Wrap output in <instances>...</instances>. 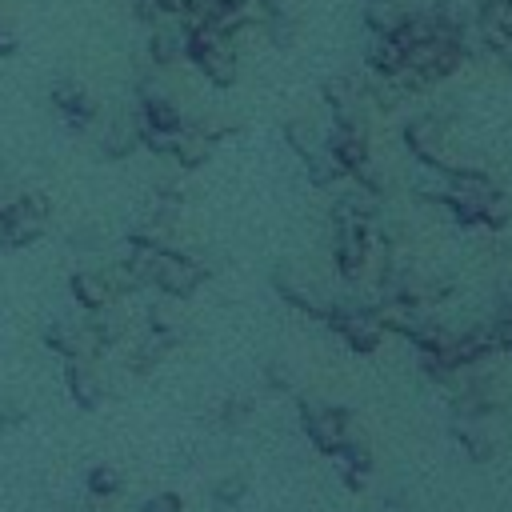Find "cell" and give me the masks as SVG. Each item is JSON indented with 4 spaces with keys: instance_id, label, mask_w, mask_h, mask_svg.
<instances>
[{
    "instance_id": "1",
    "label": "cell",
    "mask_w": 512,
    "mask_h": 512,
    "mask_svg": "<svg viewBox=\"0 0 512 512\" xmlns=\"http://www.w3.org/2000/svg\"><path fill=\"white\" fill-rule=\"evenodd\" d=\"M144 128L156 132H180V112L168 96H144Z\"/></svg>"
},
{
    "instance_id": "2",
    "label": "cell",
    "mask_w": 512,
    "mask_h": 512,
    "mask_svg": "<svg viewBox=\"0 0 512 512\" xmlns=\"http://www.w3.org/2000/svg\"><path fill=\"white\" fill-rule=\"evenodd\" d=\"M52 104H56L60 112H68L72 120H88V116L96 112V104L88 100V92L76 88V84H56V88H52Z\"/></svg>"
},
{
    "instance_id": "3",
    "label": "cell",
    "mask_w": 512,
    "mask_h": 512,
    "mask_svg": "<svg viewBox=\"0 0 512 512\" xmlns=\"http://www.w3.org/2000/svg\"><path fill=\"white\" fill-rule=\"evenodd\" d=\"M368 64H372L376 72H384V76H396V72L404 68V48H400L392 36H376V40H372V52H368Z\"/></svg>"
},
{
    "instance_id": "4",
    "label": "cell",
    "mask_w": 512,
    "mask_h": 512,
    "mask_svg": "<svg viewBox=\"0 0 512 512\" xmlns=\"http://www.w3.org/2000/svg\"><path fill=\"white\" fill-rule=\"evenodd\" d=\"M336 252H340V268H344V272H356V268H360V260H364V236H360L356 220L340 228V244H336Z\"/></svg>"
},
{
    "instance_id": "5",
    "label": "cell",
    "mask_w": 512,
    "mask_h": 512,
    "mask_svg": "<svg viewBox=\"0 0 512 512\" xmlns=\"http://www.w3.org/2000/svg\"><path fill=\"white\" fill-rule=\"evenodd\" d=\"M72 292H76V300H80L84 308H104V300H108L104 280L92 276V272H76V276H72Z\"/></svg>"
},
{
    "instance_id": "6",
    "label": "cell",
    "mask_w": 512,
    "mask_h": 512,
    "mask_svg": "<svg viewBox=\"0 0 512 512\" xmlns=\"http://www.w3.org/2000/svg\"><path fill=\"white\" fill-rule=\"evenodd\" d=\"M312 436H316L324 448H340V436H344V412H316V416H312Z\"/></svg>"
},
{
    "instance_id": "7",
    "label": "cell",
    "mask_w": 512,
    "mask_h": 512,
    "mask_svg": "<svg viewBox=\"0 0 512 512\" xmlns=\"http://www.w3.org/2000/svg\"><path fill=\"white\" fill-rule=\"evenodd\" d=\"M68 388H72V400L80 404V408H96L100 404V388H96V380L88 376V372H80V368H68Z\"/></svg>"
},
{
    "instance_id": "8",
    "label": "cell",
    "mask_w": 512,
    "mask_h": 512,
    "mask_svg": "<svg viewBox=\"0 0 512 512\" xmlns=\"http://www.w3.org/2000/svg\"><path fill=\"white\" fill-rule=\"evenodd\" d=\"M332 152H336V160H344V164H352V168L364 164V140H360L352 128H344V132L332 140Z\"/></svg>"
},
{
    "instance_id": "9",
    "label": "cell",
    "mask_w": 512,
    "mask_h": 512,
    "mask_svg": "<svg viewBox=\"0 0 512 512\" xmlns=\"http://www.w3.org/2000/svg\"><path fill=\"white\" fill-rule=\"evenodd\" d=\"M176 52H184V32H180V36H176V32H156V36H152V60H156V64H172Z\"/></svg>"
},
{
    "instance_id": "10",
    "label": "cell",
    "mask_w": 512,
    "mask_h": 512,
    "mask_svg": "<svg viewBox=\"0 0 512 512\" xmlns=\"http://www.w3.org/2000/svg\"><path fill=\"white\" fill-rule=\"evenodd\" d=\"M40 236V220H28V216H20V220H12V224H4V244L12 248H20V244H32Z\"/></svg>"
},
{
    "instance_id": "11",
    "label": "cell",
    "mask_w": 512,
    "mask_h": 512,
    "mask_svg": "<svg viewBox=\"0 0 512 512\" xmlns=\"http://www.w3.org/2000/svg\"><path fill=\"white\" fill-rule=\"evenodd\" d=\"M88 488H92L96 496H108V492H116V488H120V476H116V468H92V472H88Z\"/></svg>"
},
{
    "instance_id": "12",
    "label": "cell",
    "mask_w": 512,
    "mask_h": 512,
    "mask_svg": "<svg viewBox=\"0 0 512 512\" xmlns=\"http://www.w3.org/2000/svg\"><path fill=\"white\" fill-rule=\"evenodd\" d=\"M44 344H48V348H56L60 356H76V340H72L60 324H48V328H44Z\"/></svg>"
},
{
    "instance_id": "13",
    "label": "cell",
    "mask_w": 512,
    "mask_h": 512,
    "mask_svg": "<svg viewBox=\"0 0 512 512\" xmlns=\"http://www.w3.org/2000/svg\"><path fill=\"white\" fill-rule=\"evenodd\" d=\"M16 204H20V212H28V220H44L48 216V200L36 196V192H24Z\"/></svg>"
},
{
    "instance_id": "14",
    "label": "cell",
    "mask_w": 512,
    "mask_h": 512,
    "mask_svg": "<svg viewBox=\"0 0 512 512\" xmlns=\"http://www.w3.org/2000/svg\"><path fill=\"white\" fill-rule=\"evenodd\" d=\"M144 512H180V496H172V492L152 496V500L144 504Z\"/></svg>"
},
{
    "instance_id": "15",
    "label": "cell",
    "mask_w": 512,
    "mask_h": 512,
    "mask_svg": "<svg viewBox=\"0 0 512 512\" xmlns=\"http://www.w3.org/2000/svg\"><path fill=\"white\" fill-rule=\"evenodd\" d=\"M20 420H24L20 404H12V400H0V424H20Z\"/></svg>"
},
{
    "instance_id": "16",
    "label": "cell",
    "mask_w": 512,
    "mask_h": 512,
    "mask_svg": "<svg viewBox=\"0 0 512 512\" xmlns=\"http://www.w3.org/2000/svg\"><path fill=\"white\" fill-rule=\"evenodd\" d=\"M16 52V32L0 24V56H12Z\"/></svg>"
},
{
    "instance_id": "17",
    "label": "cell",
    "mask_w": 512,
    "mask_h": 512,
    "mask_svg": "<svg viewBox=\"0 0 512 512\" xmlns=\"http://www.w3.org/2000/svg\"><path fill=\"white\" fill-rule=\"evenodd\" d=\"M252 0H216V8H228V12H244Z\"/></svg>"
}]
</instances>
